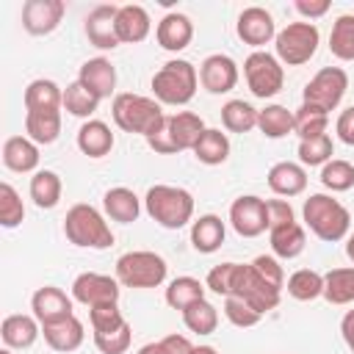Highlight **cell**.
<instances>
[{
  "instance_id": "58",
  "label": "cell",
  "mask_w": 354,
  "mask_h": 354,
  "mask_svg": "<svg viewBox=\"0 0 354 354\" xmlns=\"http://www.w3.org/2000/svg\"><path fill=\"white\" fill-rule=\"evenodd\" d=\"M346 254H348V260L354 263V232L346 238Z\"/></svg>"
},
{
  "instance_id": "40",
  "label": "cell",
  "mask_w": 354,
  "mask_h": 354,
  "mask_svg": "<svg viewBox=\"0 0 354 354\" xmlns=\"http://www.w3.org/2000/svg\"><path fill=\"white\" fill-rule=\"evenodd\" d=\"M257 127L266 138H282L293 133V111H288L285 105H266L257 113Z\"/></svg>"
},
{
  "instance_id": "10",
  "label": "cell",
  "mask_w": 354,
  "mask_h": 354,
  "mask_svg": "<svg viewBox=\"0 0 354 354\" xmlns=\"http://www.w3.org/2000/svg\"><path fill=\"white\" fill-rule=\"evenodd\" d=\"M346 88H348V75H346V69H340V66H324V69H318V72L310 77V83L304 86L301 102L315 105V108H321V111L329 113V111H335V108L340 105Z\"/></svg>"
},
{
  "instance_id": "14",
  "label": "cell",
  "mask_w": 354,
  "mask_h": 354,
  "mask_svg": "<svg viewBox=\"0 0 354 354\" xmlns=\"http://www.w3.org/2000/svg\"><path fill=\"white\" fill-rule=\"evenodd\" d=\"M199 83L210 94H227L238 83V64L224 53H213L199 64Z\"/></svg>"
},
{
  "instance_id": "17",
  "label": "cell",
  "mask_w": 354,
  "mask_h": 354,
  "mask_svg": "<svg viewBox=\"0 0 354 354\" xmlns=\"http://www.w3.org/2000/svg\"><path fill=\"white\" fill-rule=\"evenodd\" d=\"M116 11L119 6H97L88 11L86 17V36L94 47L100 50H113L119 47V36H116Z\"/></svg>"
},
{
  "instance_id": "2",
  "label": "cell",
  "mask_w": 354,
  "mask_h": 354,
  "mask_svg": "<svg viewBox=\"0 0 354 354\" xmlns=\"http://www.w3.org/2000/svg\"><path fill=\"white\" fill-rule=\"evenodd\" d=\"M301 216H304V224L307 230L326 241V243H335V241H343L348 235V227H351V213L329 194H313L304 199V207H301Z\"/></svg>"
},
{
  "instance_id": "9",
  "label": "cell",
  "mask_w": 354,
  "mask_h": 354,
  "mask_svg": "<svg viewBox=\"0 0 354 354\" xmlns=\"http://www.w3.org/2000/svg\"><path fill=\"white\" fill-rule=\"evenodd\" d=\"M230 296L243 299V301L252 304L260 315H266V313H271V310L279 304L282 288H274L271 282H266V279L252 268V263H238Z\"/></svg>"
},
{
  "instance_id": "56",
  "label": "cell",
  "mask_w": 354,
  "mask_h": 354,
  "mask_svg": "<svg viewBox=\"0 0 354 354\" xmlns=\"http://www.w3.org/2000/svg\"><path fill=\"white\" fill-rule=\"evenodd\" d=\"M340 335H343V343L348 346V351L354 354V310H348L340 318Z\"/></svg>"
},
{
  "instance_id": "35",
  "label": "cell",
  "mask_w": 354,
  "mask_h": 354,
  "mask_svg": "<svg viewBox=\"0 0 354 354\" xmlns=\"http://www.w3.org/2000/svg\"><path fill=\"white\" fill-rule=\"evenodd\" d=\"M324 299L329 304H354V268H332L324 274Z\"/></svg>"
},
{
  "instance_id": "45",
  "label": "cell",
  "mask_w": 354,
  "mask_h": 354,
  "mask_svg": "<svg viewBox=\"0 0 354 354\" xmlns=\"http://www.w3.org/2000/svg\"><path fill=\"white\" fill-rule=\"evenodd\" d=\"M25 218V205L11 183H0V224L6 230L19 227Z\"/></svg>"
},
{
  "instance_id": "36",
  "label": "cell",
  "mask_w": 354,
  "mask_h": 354,
  "mask_svg": "<svg viewBox=\"0 0 354 354\" xmlns=\"http://www.w3.org/2000/svg\"><path fill=\"white\" fill-rule=\"evenodd\" d=\"M205 285L196 279V277H177V279H171L169 282V288H166V304L171 307V310H185V307H191L194 301H199V299H205Z\"/></svg>"
},
{
  "instance_id": "24",
  "label": "cell",
  "mask_w": 354,
  "mask_h": 354,
  "mask_svg": "<svg viewBox=\"0 0 354 354\" xmlns=\"http://www.w3.org/2000/svg\"><path fill=\"white\" fill-rule=\"evenodd\" d=\"M102 210L111 221H119V224H133L138 216H141V199L136 196V191L124 188V185H116V188H108L105 196H102Z\"/></svg>"
},
{
  "instance_id": "32",
  "label": "cell",
  "mask_w": 354,
  "mask_h": 354,
  "mask_svg": "<svg viewBox=\"0 0 354 354\" xmlns=\"http://www.w3.org/2000/svg\"><path fill=\"white\" fill-rule=\"evenodd\" d=\"M61 191H64V185H61V177L55 171H50V169L33 171L28 194H30V199H33L36 207H41V210L55 207L61 202Z\"/></svg>"
},
{
  "instance_id": "59",
  "label": "cell",
  "mask_w": 354,
  "mask_h": 354,
  "mask_svg": "<svg viewBox=\"0 0 354 354\" xmlns=\"http://www.w3.org/2000/svg\"><path fill=\"white\" fill-rule=\"evenodd\" d=\"M194 354H218L213 346H194Z\"/></svg>"
},
{
  "instance_id": "39",
  "label": "cell",
  "mask_w": 354,
  "mask_h": 354,
  "mask_svg": "<svg viewBox=\"0 0 354 354\" xmlns=\"http://www.w3.org/2000/svg\"><path fill=\"white\" fill-rule=\"evenodd\" d=\"M329 53L340 61H354V14H340L332 22Z\"/></svg>"
},
{
  "instance_id": "13",
  "label": "cell",
  "mask_w": 354,
  "mask_h": 354,
  "mask_svg": "<svg viewBox=\"0 0 354 354\" xmlns=\"http://www.w3.org/2000/svg\"><path fill=\"white\" fill-rule=\"evenodd\" d=\"M66 14L64 0H25L22 3V28L30 36H47L53 33Z\"/></svg>"
},
{
  "instance_id": "11",
  "label": "cell",
  "mask_w": 354,
  "mask_h": 354,
  "mask_svg": "<svg viewBox=\"0 0 354 354\" xmlns=\"http://www.w3.org/2000/svg\"><path fill=\"white\" fill-rule=\"evenodd\" d=\"M119 293H122L119 279L108 277V274H97V271H86V274L75 277V282H72V299L86 307L116 304Z\"/></svg>"
},
{
  "instance_id": "5",
  "label": "cell",
  "mask_w": 354,
  "mask_h": 354,
  "mask_svg": "<svg viewBox=\"0 0 354 354\" xmlns=\"http://www.w3.org/2000/svg\"><path fill=\"white\" fill-rule=\"evenodd\" d=\"M64 235L69 243L83 249H108L113 246V232L105 221V216L94 205H72L64 216Z\"/></svg>"
},
{
  "instance_id": "57",
  "label": "cell",
  "mask_w": 354,
  "mask_h": 354,
  "mask_svg": "<svg viewBox=\"0 0 354 354\" xmlns=\"http://www.w3.org/2000/svg\"><path fill=\"white\" fill-rule=\"evenodd\" d=\"M138 354H163V348H160V343H147L138 348Z\"/></svg>"
},
{
  "instance_id": "7",
  "label": "cell",
  "mask_w": 354,
  "mask_h": 354,
  "mask_svg": "<svg viewBox=\"0 0 354 354\" xmlns=\"http://www.w3.org/2000/svg\"><path fill=\"white\" fill-rule=\"evenodd\" d=\"M318 41H321V33H318V28L313 22H290L277 33L274 50H277L279 64L301 66L315 55Z\"/></svg>"
},
{
  "instance_id": "3",
  "label": "cell",
  "mask_w": 354,
  "mask_h": 354,
  "mask_svg": "<svg viewBox=\"0 0 354 354\" xmlns=\"http://www.w3.org/2000/svg\"><path fill=\"white\" fill-rule=\"evenodd\" d=\"M144 210L166 230H180L194 218V196L180 185L158 183L144 196Z\"/></svg>"
},
{
  "instance_id": "38",
  "label": "cell",
  "mask_w": 354,
  "mask_h": 354,
  "mask_svg": "<svg viewBox=\"0 0 354 354\" xmlns=\"http://www.w3.org/2000/svg\"><path fill=\"white\" fill-rule=\"evenodd\" d=\"M285 288L296 301H313V299L324 296V274H318L313 268H299L288 277Z\"/></svg>"
},
{
  "instance_id": "12",
  "label": "cell",
  "mask_w": 354,
  "mask_h": 354,
  "mask_svg": "<svg viewBox=\"0 0 354 354\" xmlns=\"http://www.w3.org/2000/svg\"><path fill=\"white\" fill-rule=\"evenodd\" d=\"M230 224L241 238H257L268 230V218H266V199L246 194L238 196L230 205Z\"/></svg>"
},
{
  "instance_id": "15",
  "label": "cell",
  "mask_w": 354,
  "mask_h": 354,
  "mask_svg": "<svg viewBox=\"0 0 354 354\" xmlns=\"http://www.w3.org/2000/svg\"><path fill=\"white\" fill-rule=\"evenodd\" d=\"M235 30H238V39H241L243 44H252V47H257V50L277 39L274 17H271L266 8H260V6L243 8L241 17H238Z\"/></svg>"
},
{
  "instance_id": "29",
  "label": "cell",
  "mask_w": 354,
  "mask_h": 354,
  "mask_svg": "<svg viewBox=\"0 0 354 354\" xmlns=\"http://www.w3.org/2000/svg\"><path fill=\"white\" fill-rule=\"evenodd\" d=\"M25 111H61L64 108V91L55 80L36 77L25 88Z\"/></svg>"
},
{
  "instance_id": "53",
  "label": "cell",
  "mask_w": 354,
  "mask_h": 354,
  "mask_svg": "<svg viewBox=\"0 0 354 354\" xmlns=\"http://www.w3.org/2000/svg\"><path fill=\"white\" fill-rule=\"evenodd\" d=\"M335 133H337V138H340L343 144L354 147V105L346 108V111H340V116H337V122H335Z\"/></svg>"
},
{
  "instance_id": "22",
  "label": "cell",
  "mask_w": 354,
  "mask_h": 354,
  "mask_svg": "<svg viewBox=\"0 0 354 354\" xmlns=\"http://www.w3.org/2000/svg\"><path fill=\"white\" fill-rule=\"evenodd\" d=\"M39 335H41V324L36 321V315L14 313V315L3 318L0 337H3L6 348H30Z\"/></svg>"
},
{
  "instance_id": "46",
  "label": "cell",
  "mask_w": 354,
  "mask_h": 354,
  "mask_svg": "<svg viewBox=\"0 0 354 354\" xmlns=\"http://www.w3.org/2000/svg\"><path fill=\"white\" fill-rule=\"evenodd\" d=\"M224 315H227V321H230L232 326H238V329H249V326L260 324V318H263L252 304H246V301L238 299V296H227V299H224Z\"/></svg>"
},
{
  "instance_id": "21",
  "label": "cell",
  "mask_w": 354,
  "mask_h": 354,
  "mask_svg": "<svg viewBox=\"0 0 354 354\" xmlns=\"http://www.w3.org/2000/svg\"><path fill=\"white\" fill-rule=\"evenodd\" d=\"M41 335H44V343L53 348V351H61V354H69L75 348H80L83 337H86V329H83V321L77 315H69V318H61L55 324H47L41 326Z\"/></svg>"
},
{
  "instance_id": "20",
  "label": "cell",
  "mask_w": 354,
  "mask_h": 354,
  "mask_svg": "<svg viewBox=\"0 0 354 354\" xmlns=\"http://www.w3.org/2000/svg\"><path fill=\"white\" fill-rule=\"evenodd\" d=\"M155 39H158V44H160L163 50L180 53V50H185V47L191 44V39H194V22H191L185 14L171 11V14H166V17L158 22Z\"/></svg>"
},
{
  "instance_id": "50",
  "label": "cell",
  "mask_w": 354,
  "mask_h": 354,
  "mask_svg": "<svg viewBox=\"0 0 354 354\" xmlns=\"http://www.w3.org/2000/svg\"><path fill=\"white\" fill-rule=\"evenodd\" d=\"M252 268H254L266 282H271L274 288H285V271H282V266H279L277 257H271V254H257V257L252 260Z\"/></svg>"
},
{
  "instance_id": "8",
  "label": "cell",
  "mask_w": 354,
  "mask_h": 354,
  "mask_svg": "<svg viewBox=\"0 0 354 354\" xmlns=\"http://www.w3.org/2000/svg\"><path fill=\"white\" fill-rule=\"evenodd\" d=\"M243 77H246L249 91L260 100H268V97L279 94L282 86H285V69H282L279 58L266 53V50H254V53L246 55Z\"/></svg>"
},
{
  "instance_id": "60",
  "label": "cell",
  "mask_w": 354,
  "mask_h": 354,
  "mask_svg": "<svg viewBox=\"0 0 354 354\" xmlns=\"http://www.w3.org/2000/svg\"><path fill=\"white\" fill-rule=\"evenodd\" d=\"M0 354H14V351L11 348H0Z\"/></svg>"
},
{
  "instance_id": "18",
  "label": "cell",
  "mask_w": 354,
  "mask_h": 354,
  "mask_svg": "<svg viewBox=\"0 0 354 354\" xmlns=\"http://www.w3.org/2000/svg\"><path fill=\"white\" fill-rule=\"evenodd\" d=\"M77 80H80L94 97L105 100V97H111V94L116 91V66H113L108 58H102V55L88 58V61H83V66H80V72H77Z\"/></svg>"
},
{
  "instance_id": "37",
  "label": "cell",
  "mask_w": 354,
  "mask_h": 354,
  "mask_svg": "<svg viewBox=\"0 0 354 354\" xmlns=\"http://www.w3.org/2000/svg\"><path fill=\"white\" fill-rule=\"evenodd\" d=\"M257 108H252L243 100H230L221 105V124L230 133H249L257 127Z\"/></svg>"
},
{
  "instance_id": "55",
  "label": "cell",
  "mask_w": 354,
  "mask_h": 354,
  "mask_svg": "<svg viewBox=\"0 0 354 354\" xmlns=\"http://www.w3.org/2000/svg\"><path fill=\"white\" fill-rule=\"evenodd\" d=\"M163 354H194V346L185 335H166L163 340H158Z\"/></svg>"
},
{
  "instance_id": "30",
  "label": "cell",
  "mask_w": 354,
  "mask_h": 354,
  "mask_svg": "<svg viewBox=\"0 0 354 354\" xmlns=\"http://www.w3.org/2000/svg\"><path fill=\"white\" fill-rule=\"evenodd\" d=\"M205 130H207V127H205V122H202L199 113L177 111V113L169 116V133H171V138H174V144H177L180 152L194 149L196 141H199V136H202Z\"/></svg>"
},
{
  "instance_id": "52",
  "label": "cell",
  "mask_w": 354,
  "mask_h": 354,
  "mask_svg": "<svg viewBox=\"0 0 354 354\" xmlns=\"http://www.w3.org/2000/svg\"><path fill=\"white\" fill-rule=\"evenodd\" d=\"M147 144H149V149H155L158 155H174V152H180L177 144H174V138H171V133H169V119H166V124H163L158 133H152V136L147 138Z\"/></svg>"
},
{
  "instance_id": "34",
  "label": "cell",
  "mask_w": 354,
  "mask_h": 354,
  "mask_svg": "<svg viewBox=\"0 0 354 354\" xmlns=\"http://www.w3.org/2000/svg\"><path fill=\"white\" fill-rule=\"evenodd\" d=\"M329 127V113L315 108V105H307L301 102L296 111H293V133L299 136V141H307V138H315V136H324Z\"/></svg>"
},
{
  "instance_id": "31",
  "label": "cell",
  "mask_w": 354,
  "mask_h": 354,
  "mask_svg": "<svg viewBox=\"0 0 354 354\" xmlns=\"http://www.w3.org/2000/svg\"><path fill=\"white\" fill-rule=\"evenodd\" d=\"M268 243H271V252L282 260H293L304 252V243H307V235H304V227L299 221L293 224H285V227H277V230H268Z\"/></svg>"
},
{
  "instance_id": "6",
  "label": "cell",
  "mask_w": 354,
  "mask_h": 354,
  "mask_svg": "<svg viewBox=\"0 0 354 354\" xmlns=\"http://www.w3.org/2000/svg\"><path fill=\"white\" fill-rule=\"evenodd\" d=\"M166 260L155 252H147V249H138V252H127L116 260V279L119 285L124 288H158L163 285L166 279Z\"/></svg>"
},
{
  "instance_id": "25",
  "label": "cell",
  "mask_w": 354,
  "mask_h": 354,
  "mask_svg": "<svg viewBox=\"0 0 354 354\" xmlns=\"http://www.w3.org/2000/svg\"><path fill=\"white\" fill-rule=\"evenodd\" d=\"M3 163L11 171L28 174L39 166V144H33L28 136H11L3 144Z\"/></svg>"
},
{
  "instance_id": "33",
  "label": "cell",
  "mask_w": 354,
  "mask_h": 354,
  "mask_svg": "<svg viewBox=\"0 0 354 354\" xmlns=\"http://www.w3.org/2000/svg\"><path fill=\"white\" fill-rule=\"evenodd\" d=\"M191 152L196 155L199 163H205V166H218V163H224V160L230 158V138H227V133H221V130H216V127H207V130L199 136V141H196V147H194Z\"/></svg>"
},
{
  "instance_id": "43",
  "label": "cell",
  "mask_w": 354,
  "mask_h": 354,
  "mask_svg": "<svg viewBox=\"0 0 354 354\" xmlns=\"http://www.w3.org/2000/svg\"><path fill=\"white\" fill-rule=\"evenodd\" d=\"M321 183L324 188H329L332 194H343L348 188H354V166L348 160L332 158L329 163L321 166Z\"/></svg>"
},
{
  "instance_id": "48",
  "label": "cell",
  "mask_w": 354,
  "mask_h": 354,
  "mask_svg": "<svg viewBox=\"0 0 354 354\" xmlns=\"http://www.w3.org/2000/svg\"><path fill=\"white\" fill-rule=\"evenodd\" d=\"M130 340H133L130 324H122V326L113 329V332H100V335H94V346H97L102 354H124V351L130 348Z\"/></svg>"
},
{
  "instance_id": "19",
  "label": "cell",
  "mask_w": 354,
  "mask_h": 354,
  "mask_svg": "<svg viewBox=\"0 0 354 354\" xmlns=\"http://www.w3.org/2000/svg\"><path fill=\"white\" fill-rule=\"evenodd\" d=\"M149 30H152V19H149L144 6H138V3L119 6V11H116V36H119L122 44H138L149 36Z\"/></svg>"
},
{
  "instance_id": "51",
  "label": "cell",
  "mask_w": 354,
  "mask_h": 354,
  "mask_svg": "<svg viewBox=\"0 0 354 354\" xmlns=\"http://www.w3.org/2000/svg\"><path fill=\"white\" fill-rule=\"evenodd\" d=\"M266 218H268V230H277V227L296 221L288 199H266Z\"/></svg>"
},
{
  "instance_id": "1",
  "label": "cell",
  "mask_w": 354,
  "mask_h": 354,
  "mask_svg": "<svg viewBox=\"0 0 354 354\" xmlns=\"http://www.w3.org/2000/svg\"><path fill=\"white\" fill-rule=\"evenodd\" d=\"M111 113H113V122H116L119 130L136 133V136H144V138L158 133L169 119L163 113L160 102H155L152 97H144V94H133V91L116 94L113 105H111Z\"/></svg>"
},
{
  "instance_id": "54",
  "label": "cell",
  "mask_w": 354,
  "mask_h": 354,
  "mask_svg": "<svg viewBox=\"0 0 354 354\" xmlns=\"http://www.w3.org/2000/svg\"><path fill=\"white\" fill-rule=\"evenodd\" d=\"M293 8L304 17V22H313L329 11V0H296Z\"/></svg>"
},
{
  "instance_id": "16",
  "label": "cell",
  "mask_w": 354,
  "mask_h": 354,
  "mask_svg": "<svg viewBox=\"0 0 354 354\" xmlns=\"http://www.w3.org/2000/svg\"><path fill=\"white\" fill-rule=\"evenodd\" d=\"M30 310H33V315H36V321H39L41 326L75 315V313H72V299H69L61 288H55V285L39 288V290L33 293V299H30Z\"/></svg>"
},
{
  "instance_id": "27",
  "label": "cell",
  "mask_w": 354,
  "mask_h": 354,
  "mask_svg": "<svg viewBox=\"0 0 354 354\" xmlns=\"http://www.w3.org/2000/svg\"><path fill=\"white\" fill-rule=\"evenodd\" d=\"M224 235H227V227L213 213H205L191 224V246L202 254H213L216 249H221Z\"/></svg>"
},
{
  "instance_id": "28",
  "label": "cell",
  "mask_w": 354,
  "mask_h": 354,
  "mask_svg": "<svg viewBox=\"0 0 354 354\" xmlns=\"http://www.w3.org/2000/svg\"><path fill=\"white\" fill-rule=\"evenodd\" d=\"M25 136L47 147L61 136V111H25Z\"/></svg>"
},
{
  "instance_id": "42",
  "label": "cell",
  "mask_w": 354,
  "mask_h": 354,
  "mask_svg": "<svg viewBox=\"0 0 354 354\" xmlns=\"http://www.w3.org/2000/svg\"><path fill=\"white\" fill-rule=\"evenodd\" d=\"M97 105H100V97H94L80 80H75V83H69L64 88V111L66 113L80 116V119L88 122V116L97 111Z\"/></svg>"
},
{
  "instance_id": "41",
  "label": "cell",
  "mask_w": 354,
  "mask_h": 354,
  "mask_svg": "<svg viewBox=\"0 0 354 354\" xmlns=\"http://www.w3.org/2000/svg\"><path fill=\"white\" fill-rule=\"evenodd\" d=\"M183 324L194 335H213L216 326H218V310L207 299H199V301H194L191 307L183 310Z\"/></svg>"
},
{
  "instance_id": "44",
  "label": "cell",
  "mask_w": 354,
  "mask_h": 354,
  "mask_svg": "<svg viewBox=\"0 0 354 354\" xmlns=\"http://www.w3.org/2000/svg\"><path fill=\"white\" fill-rule=\"evenodd\" d=\"M332 155H335V144H332L329 133L299 141V163L301 166H324L332 160Z\"/></svg>"
},
{
  "instance_id": "4",
  "label": "cell",
  "mask_w": 354,
  "mask_h": 354,
  "mask_svg": "<svg viewBox=\"0 0 354 354\" xmlns=\"http://www.w3.org/2000/svg\"><path fill=\"white\" fill-rule=\"evenodd\" d=\"M196 86L199 72L185 58H171L152 75V91L160 105H188L196 94Z\"/></svg>"
},
{
  "instance_id": "26",
  "label": "cell",
  "mask_w": 354,
  "mask_h": 354,
  "mask_svg": "<svg viewBox=\"0 0 354 354\" xmlns=\"http://www.w3.org/2000/svg\"><path fill=\"white\" fill-rule=\"evenodd\" d=\"M77 149L88 158H105L113 149V133L105 122L100 119H88L80 124L77 130Z\"/></svg>"
},
{
  "instance_id": "49",
  "label": "cell",
  "mask_w": 354,
  "mask_h": 354,
  "mask_svg": "<svg viewBox=\"0 0 354 354\" xmlns=\"http://www.w3.org/2000/svg\"><path fill=\"white\" fill-rule=\"evenodd\" d=\"M235 268H238V263H218V266H213V268L207 271V279H205V288L227 299V296H230V290H232V279H235Z\"/></svg>"
},
{
  "instance_id": "47",
  "label": "cell",
  "mask_w": 354,
  "mask_h": 354,
  "mask_svg": "<svg viewBox=\"0 0 354 354\" xmlns=\"http://www.w3.org/2000/svg\"><path fill=\"white\" fill-rule=\"evenodd\" d=\"M88 324H91V332L100 335V332H113L127 321L119 304H100V307H88Z\"/></svg>"
},
{
  "instance_id": "23",
  "label": "cell",
  "mask_w": 354,
  "mask_h": 354,
  "mask_svg": "<svg viewBox=\"0 0 354 354\" xmlns=\"http://www.w3.org/2000/svg\"><path fill=\"white\" fill-rule=\"evenodd\" d=\"M268 188L277 196H299L307 188V171L301 163L279 160L268 169Z\"/></svg>"
}]
</instances>
